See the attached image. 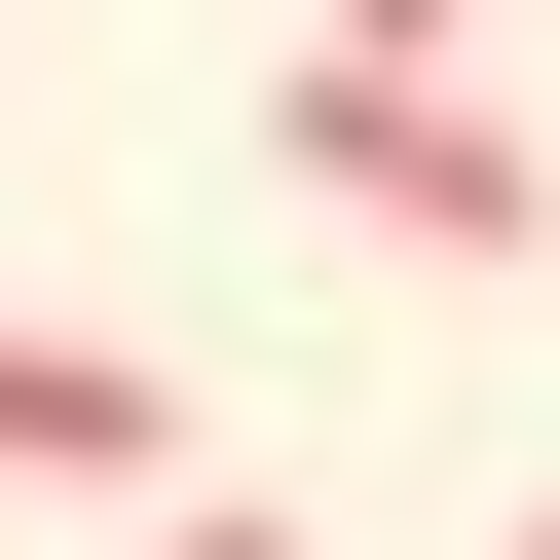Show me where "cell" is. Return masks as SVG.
<instances>
[{
  "mask_svg": "<svg viewBox=\"0 0 560 560\" xmlns=\"http://www.w3.org/2000/svg\"><path fill=\"white\" fill-rule=\"evenodd\" d=\"M261 150H300L337 224H411V261H560V150H523L448 38H300V75H261Z\"/></svg>",
  "mask_w": 560,
  "mask_h": 560,
  "instance_id": "6da1fadb",
  "label": "cell"
},
{
  "mask_svg": "<svg viewBox=\"0 0 560 560\" xmlns=\"http://www.w3.org/2000/svg\"><path fill=\"white\" fill-rule=\"evenodd\" d=\"M0 486H187V374L150 337H0Z\"/></svg>",
  "mask_w": 560,
  "mask_h": 560,
  "instance_id": "7a4b0ae2",
  "label": "cell"
},
{
  "mask_svg": "<svg viewBox=\"0 0 560 560\" xmlns=\"http://www.w3.org/2000/svg\"><path fill=\"white\" fill-rule=\"evenodd\" d=\"M150 560H300V523H261V486H187V523H150Z\"/></svg>",
  "mask_w": 560,
  "mask_h": 560,
  "instance_id": "3957f363",
  "label": "cell"
},
{
  "mask_svg": "<svg viewBox=\"0 0 560 560\" xmlns=\"http://www.w3.org/2000/svg\"><path fill=\"white\" fill-rule=\"evenodd\" d=\"M337 38H448V0H337Z\"/></svg>",
  "mask_w": 560,
  "mask_h": 560,
  "instance_id": "277c9868",
  "label": "cell"
},
{
  "mask_svg": "<svg viewBox=\"0 0 560 560\" xmlns=\"http://www.w3.org/2000/svg\"><path fill=\"white\" fill-rule=\"evenodd\" d=\"M523 560H560V486H523Z\"/></svg>",
  "mask_w": 560,
  "mask_h": 560,
  "instance_id": "5b68a950",
  "label": "cell"
}]
</instances>
